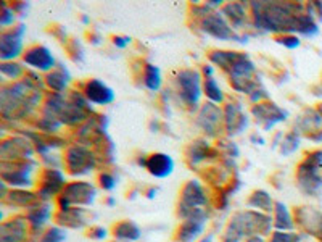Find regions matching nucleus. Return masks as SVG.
<instances>
[{
  "label": "nucleus",
  "instance_id": "nucleus-1",
  "mask_svg": "<svg viewBox=\"0 0 322 242\" xmlns=\"http://www.w3.org/2000/svg\"><path fill=\"white\" fill-rule=\"evenodd\" d=\"M297 5L292 4H253L256 26L264 31H288L311 36L317 33V26L309 15L295 13Z\"/></svg>",
  "mask_w": 322,
  "mask_h": 242
},
{
  "label": "nucleus",
  "instance_id": "nucleus-2",
  "mask_svg": "<svg viewBox=\"0 0 322 242\" xmlns=\"http://www.w3.org/2000/svg\"><path fill=\"white\" fill-rule=\"evenodd\" d=\"M31 89L29 81L26 82H18V84L12 86L10 89H4L2 92V113L4 116L10 111L12 108V115L15 116L18 111L21 115L27 113V107H34L37 104V97L33 96V92H27ZM8 116V118H10Z\"/></svg>",
  "mask_w": 322,
  "mask_h": 242
},
{
  "label": "nucleus",
  "instance_id": "nucleus-3",
  "mask_svg": "<svg viewBox=\"0 0 322 242\" xmlns=\"http://www.w3.org/2000/svg\"><path fill=\"white\" fill-rule=\"evenodd\" d=\"M179 96L187 105H197L202 97V76L195 70H184L177 76Z\"/></svg>",
  "mask_w": 322,
  "mask_h": 242
},
{
  "label": "nucleus",
  "instance_id": "nucleus-4",
  "mask_svg": "<svg viewBox=\"0 0 322 242\" xmlns=\"http://www.w3.org/2000/svg\"><path fill=\"white\" fill-rule=\"evenodd\" d=\"M26 27L20 24L13 29L2 33L0 37V50H2V60H13L23 50V36Z\"/></svg>",
  "mask_w": 322,
  "mask_h": 242
},
{
  "label": "nucleus",
  "instance_id": "nucleus-5",
  "mask_svg": "<svg viewBox=\"0 0 322 242\" xmlns=\"http://www.w3.org/2000/svg\"><path fill=\"white\" fill-rule=\"evenodd\" d=\"M203 31L208 33L210 36L216 37V39H222V41H227V39H234V41H240V42H247V39L243 41V37H239L237 36L229 24H227L224 15H219V13H211L210 16H206L203 20Z\"/></svg>",
  "mask_w": 322,
  "mask_h": 242
},
{
  "label": "nucleus",
  "instance_id": "nucleus-6",
  "mask_svg": "<svg viewBox=\"0 0 322 242\" xmlns=\"http://www.w3.org/2000/svg\"><path fill=\"white\" fill-rule=\"evenodd\" d=\"M95 165V157H93L86 147L74 145L68 150V166L71 173L74 174H84L92 171Z\"/></svg>",
  "mask_w": 322,
  "mask_h": 242
},
{
  "label": "nucleus",
  "instance_id": "nucleus-7",
  "mask_svg": "<svg viewBox=\"0 0 322 242\" xmlns=\"http://www.w3.org/2000/svg\"><path fill=\"white\" fill-rule=\"evenodd\" d=\"M84 96L89 102L95 105H108L115 100V92H113L105 82H102L99 79H92L86 84L84 89Z\"/></svg>",
  "mask_w": 322,
  "mask_h": 242
},
{
  "label": "nucleus",
  "instance_id": "nucleus-8",
  "mask_svg": "<svg viewBox=\"0 0 322 242\" xmlns=\"http://www.w3.org/2000/svg\"><path fill=\"white\" fill-rule=\"evenodd\" d=\"M253 113L256 116L258 123H261L264 126V129H271L276 123H280L287 118V111L280 110L277 105L274 104H260L258 107L253 108Z\"/></svg>",
  "mask_w": 322,
  "mask_h": 242
},
{
  "label": "nucleus",
  "instance_id": "nucleus-9",
  "mask_svg": "<svg viewBox=\"0 0 322 242\" xmlns=\"http://www.w3.org/2000/svg\"><path fill=\"white\" fill-rule=\"evenodd\" d=\"M24 63L36 70L49 71L55 67V58L47 47H44V45H37V47H33L26 52Z\"/></svg>",
  "mask_w": 322,
  "mask_h": 242
},
{
  "label": "nucleus",
  "instance_id": "nucleus-10",
  "mask_svg": "<svg viewBox=\"0 0 322 242\" xmlns=\"http://www.w3.org/2000/svg\"><path fill=\"white\" fill-rule=\"evenodd\" d=\"M147 170L156 178H165V176L173 173L174 162L166 154H153L147 158Z\"/></svg>",
  "mask_w": 322,
  "mask_h": 242
},
{
  "label": "nucleus",
  "instance_id": "nucleus-11",
  "mask_svg": "<svg viewBox=\"0 0 322 242\" xmlns=\"http://www.w3.org/2000/svg\"><path fill=\"white\" fill-rule=\"evenodd\" d=\"M221 118L222 116H221V110L219 108H217L214 104H206L202 108L200 115H198L197 123L202 126V129L205 133L214 134L217 126H219V123H221Z\"/></svg>",
  "mask_w": 322,
  "mask_h": 242
},
{
  "label": "nucleus",
  "instance_id": "nucleus-12",
  "mask_svg": "<svg viewBox=\"0 0 322 242\" xmlns=\"http://www.w3.org/2000/svg\"><path fill=\"white\" fill-rule=\"evenodd\" d=\"M226 123H227V131L231 134H239L245 128L248 126V118L243 113L240 105H229L226 113Z\"/></svg>",
  "mask_w": 322,
  "mask_h": 242
},
{
  "label": "nucleus",
  "instance_id": "nucleus-13",
  "mask_svg": "<svg viewBox=\"0 0 322 242\" xmlns=\"http://www.w3.org/2000/svg\"><path fill=\"white\" fill-rule=\"evenodd\" d=\"M71 76L66 68H58L52 71L49 76H47V84H49V87H52L53 90H56V94H60V92L68 86Z\"/></svg>",
  "mask_w": 322,
  "mask_h": 242
},
{
  "label": "nucleus",
  "instance_id": "nucleus-14",
  "mask_svg": "<svg viewBox=\"0 0 322 242\" xmlns=\"http://www.w3.org/2000/svg\"><path fill=\"white\" fill-rule=\"evenodd\" d=\"M222 15H224V18H227V20H231L235 27H239L245 21V8L240 4H229V5H226Z\"/></svg>",
  "mask_w": 322,
  "mask_h": 242
},
{
  "label": "nucleus",
  "instance_id": "nucleus-15",
  "mask_svg": "<svg viewBox=\"0 0 322 242\" xmlns=\"http://www.w3.org/2000/svg\"><path fill=\"white\" fill-rule=\"evenodd\" d=\"M144 82L150 90H158L161 87V73L155 65H147L144 73Z\"/></svg>",
  "mask_w": 322,
  "mask_h": 242
},
{
  "label": "nucleus",
  "instance_id": "nucleus-16",
  "mask_svg": "<svg viewBox=\"0 0 322 242\" xmlns=\"http://www.w3.org/2000/svg\"><path fill=\"white\" fill-rule=\"evenodd\" d=\"M203 90H205L206 97L211 100V104H221L222 99H224L222 90H221L219 84H217L214 78H206L205 79Z\"/></svg>",
  "mask_w": 322,
  "mask_h": 242
},
{
  "label": "nucleus",
  "instance_id": "nucleus-17",
  "mask_svg": "<svg viewBox=\"0 0 322 242\" xmlns=\"http://www.w3.org/2000/svg\"><path fill=\"white\" fill-rule=\"evenodd\" d=\"M208 148H210V145H208V142L205 144L203 141H197L195 144H192V147H190V155H188V157L192 158V162H194V163H197V162L203 160V158L206 157Z\"/></svg>",
  "mask_w": 322,
  "mask_h": 242
},
{
  "label": "nucleus",
  "instance_id": "nucleus-18",
  "mask_svg": "<svg viewBox=\"0 0 322 242\" xmlns=\"http://www.w3.org/2000/svg\"><path fill=\"white\" fill-rule=\"evenodd\" d=\"M300 145V137L297 134H288L285 139L282 141V154L283 155H290L298 148Z\"/></svg>",
  "mask_w": 322,
  "mask_h": 242
},
{
  "label": "nucleus",
  "instance_id": "nucleus-19",
  "mask_svg": "<svg viewBox=\"0 0 322 242\" xmlns=\"http://www.w3.org/2000/svg\"><path fill=\"white\" fill-rule=\"evenodd\" d=\"M0 70H2V74L7 78H10V79H16L18 76H21L23 74V67L21 65H10V63H4L2 67H0Z\"/></svg>",
  "mask_w": 322,
  "mask_h": 242
},
{
  "label": "nucleus",
  "instance_id": "nucleus-20",
  "mask_svg": "<svg viewBox=\"0 0 322 242\" xmlns=\"http://www.w3.org/2000/svg\"><path fill=\"white\" fill-rule=\"evenodd\" d=\"M115 232H118L119 237H126V239L139 237V229L134 225H131V223H124V225L118 226V229H115Z\"/></svg>",
  "mask_w": 322,
  "mask_h": 242
},
{
  "label": "nucleus",
  "instance_id": "nucleus-21",
  "mask_svg": "<svg viewBox=\"0 0 322 242\" xmlns=\"http://www.w3.org/2000/svg\"><path fill=\"white\" fill-rule=\"evenodd\" d=\"M15 23V8L8 7V5H4V10H2V16H0V24H2L4 27L10 26Z\"/></svg>",
  "mask_w": 322,
  "mask_h": 242
},
{
  "label": "nucleus",
  "instance_id": "nucleus-22",
  "mask_svg": "<svg viewBox=\"0 0 322 242\" xmlns=\"http://www.w3.org/2000/svg\"><path fill=\"white\" fill-rule=\"evenodd\" d=\"M277 42L285 45V47H288V49H297L300 45V39L297 36H283V37H280V39H277Z\"/></svg>",
  "mask_w": 322,
  "mask_h": 242
},
{
  "label": "nucleus",
  "instance_id": "nucleus-23",
  "mask_svg": "<svg viewBox=\"0 0 322 242\" xmlns=\"http://www.w3.org/2000/svg\"><path fill=\"white\" fill-rule=\"evenodd\" d=\"M65 239V234L58 229H52L49 231V234L45 236V239L42 242H61Z\"/></svg>",
  "mask_w": 322,
  "mask_h": 242
},
{
  "label": "nucleus",
  "instance_id": "nucleus-24",
  "mask_svg": "<svg viewBox=\"0 0 322 242\" xmlns=\"http://www.w3.org/2000/svg\"><path fill=\"white\" fill-rule=\"evenodd\" d=\"M100 181H102V186H103V188H105V189H113V188H115V186H116L115 178H113L111 174H107V173L100 176Z\"/></svg>",
  "mask_w": 322,
  "mask_h": 242
},
{
  "label": "nucleus",
  "instance_id": "nucleus-25",
  "mask_svg": "<svg viewBox=\"0 0 322 242\" xmlns=\"http://www.w3.org/2000/svg\"><path fill=\"white\" fill-rule=\"evenodd\" d=\"M115 45L116 47H119V49H124V47H127L129 45V42H131V37H122V36H118V37H115Z\"/></svg>",
  "mask_w": 322,
  "mask_h": 242
},
{
  "label": "nucleus",
  "instance_id": "nucleus-26",
  "mask_svg": "<svg viewBox=\"0 0 322 242\" xmlns=\"http://www.w3.org/2000/svg\"><path fill=\"white\" fill-rule=\"evenodd\" d=\"M203 73L206 74V78H213V73H214V70H213V67H211V65H206V67L203 68Z\"/></svg>",
  "mask_w": 322,
  "mask_h": 242
},
{
  "label": "nucleus",
  "instance_id": "nucleus-27",
  "mask_svg": "<svg viewBox=\"0 0 322 242\" xmlns=\"http://www.w3.org/2000/svg\"><path fill=\"white\" fill-rule=\"evenodd\" d=\"M203 242H211V237H208V239H205Z\"/></svg>",
  "mask_w": 322,
  "mask_h": 242
}]
</instances>
